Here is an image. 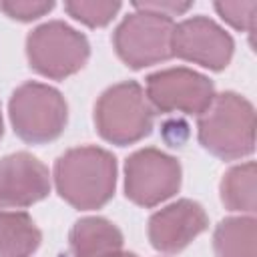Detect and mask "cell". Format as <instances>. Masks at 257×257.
<instances>
[{"instance_id": "cell-10", "label": "cell", "mask_w": 257, "mask_h": 257, "mask_svg": "<svg viewBox=\"0 0 257 257\" xmlns=\"http://www.w3.org/2000/svg\"><path fill=\"white\" fill-rule=\"evenodd\" d=\"M50 191L48 169L28 153L0 159V209L28 207Z\"/></svg>"}, {"instance_id": "cell-15", "label": "cell", "mask_w": 257, "mask_h": 257, "mask_svg": "<svg viewBox=\"0 0 257 257\" xmlns=\"http://www.w3.org/2000/svg\"><path fill=\"white\" fill-rule=\"evenodd\" d=\"M255 163L237 165L221 181V201L231 211H255Z\"/></svg>"}, {"instance_id": "cell-2", "label": "cell", "mask_w": 257, "mask_h": 257, "mask_svg": "<svg viewBox=\"0 0 257 257\" xmlns=\"http://www.w3.org/2000/svg\"><path fill=\"white\" fill-rule=\"evenodd\" d=\"M201 145L221 159H239L255 147V110L235 92L217 94L199 116Z\"/></svg>"}, {"instance_id": "cell-8", "label": "cell", "mask_w": 257, "mask_h": 257, "mask_svg": "<svg viewBox=\"0 0 257 257\" xmlns=\"http://www.w3.org/2000/svg\"><path fill=\"white\" fill-rule=\"evenodd\" d=\"M147 98L165 112L201 114L215 98L213 82L189 68L159 70L147 78Z\"/></svg>"}, {"instance_id": "cell-3", "label": "cell", "mask_w": 257, "mask_h": 257, "mask_svg": "<svg viewBox=\"0 0 257 257\" xmlns=\"http://www.w3.org/2000/svg\"><path fill=\"white\" fill-rule=\"evenodd\" d=\"M96 128L112 145H133L153 128V106L145 90L128 80L106 88L94 108Z\"/></svg>"}, {"instance_id": "cell-14", "label": "cell", "mask_w": 257, "mask_h": 257, "mask_svg": "<svg viewBox=\"0 0 257 257\" xmlns=\"http://www.w3.org/2000/svg\"><path fill=\"white\" fill-rule=\"evenodd\" d=\"M257 227L253 217H231L215 229L213 245L217 257H257Z\"/></svg>"}, {"instance_id": "cell-7", "label": "cell", "mask_w": 257, "mask_h": 257, "mask_svg": "<svg viewBox=\"0 0 257 257\" xmlns=\"http://www.w3.org/2000/svg\"><path fill=\"white\" fill-rule=\"evenodd\" d=\"M179 187L181 165L177 159L157 149H141L128 157L124 167V191L133 203L155 207L173 197Z\"/></svg>"}, {"instance_id": "cell-5", "label": "cell", "mask_w": 257, "mask_h": 257, "mask_svg": "<svg viewBox=\"0 0 257 257\" xmlns=\"http://www.w3.org/2000/svg\"><path fill=\"white\" fill-rule=\"evenodd\" d=\"M30 66L48 78H66L88 60V40L68 24L54 20L34 28L26 40Z\"/></svg>"}, {"instance_id": "cell-19", "label": "cell", "mask_w": 257, "mask_h": 257, "mask_svg": "<svg viewBox=\"0 0 257 257\" xmlns=\"http://www.w3.org/2000/svg\"><path fill=\"white\" fill-rule=\"evenodd\" d=\"M137 10H149L155 14H163V16H177L183 14L191 8L189 2H135Z\"/></svg>"}, {"instance_id": "cell-1", "label": "cell", "mask_w": 257, "mask_h": 257, "mask_svg": "<svg viewBox=\"0 0 257 257\" xmlns=\"http://www.w3.org/2000/svg\"><path fill=\"white\" fill-rule=\"evenodd\" d=\"M54 181L60 197L74 209H98L114 193L116 161L104 149L76 147L56 161Z\"/></svg>"}, {"instance_id": "cell-4", "label": "cell", "mask_w": 257, "mask_h": 257, "mask_svg": "<svg viewBox=\"0 0 257 257\" xmlns=\"http://www.w3.org/2000/svg\"><path fill=\"white\" fill-rule=\"evenodd\" d=\"M68 108L64 96L40 82L18 86L10 98V120L16 135L32 145L50 143L66 126Z\"/></svg>"}, {"instance_id": "cell-16", "label": "cell", "mask_w": 257, "mask_h": 257, "mask_svg": "<svg viewBox=\"0 0 257 257\" xmlns=\"http://www.w3.org/2000/svg\"><path fill=\"white\" fill-rule=\"evenodd\" d=\"M66 12L86 26H104L118 12V2H66Z\"/></svg>"}, {"instance_id": "cell-13", "label": "cell", "mask_w": 257, "mask_h": 257, "mask_svg": "<svg viewBox=\"0 0 257 257\" xmlns=\"http://www.w3.org/2000/svg\"><path fill=\"white\" fill-rule=\"evenodd\" d=\"M40 231L20 211H0V257H30L40 245Z\"/></svg>"}, {"instance_id": "cell-9", "label": "cell", "mask_w": 257, "mask_h": 257, "mask_svg": "<svg viewBox=\"0 0 257 257\" xmlns=\"http://www.w3.org/2000/svg\"><path fill=\"white\" fill-rule=\"evenodd\" d=\"M171 50L183 60L221 70L233 56V40L213 20L197 16L183 20L173 28Z\"/></svg>"}, {"instance_id": "cell-11", "label": "cell", "mask_w": 257, "mask_h": 257, "mask_svg": "<svg viewBox=\"0 0 257 257\" xmlns=\"http://www.w3.org/2000/svg\"><path fill=\"white\" fill-rule=\"evenodd\" d=\"M207 213L199 203L181 199L151 217L149 239L155 249L163 253H177L201 235L207 229Z\"/></svg>"}, {"instance_id": "cell-6", "label": "cell", "mask_w": 257, "mask_h": 257, "mask_svg": "<svg viewBox=\"0 0 257 257\" xmlns=\"http://www.w3.org/2000/svg\"><path fill=\"white\" fill-rule=\"evenodd\" d=\"M173 18L149 10L128 14L114 30V48L131 68H143L173 56Z\"/></svg>"}, {"instance_id": "cell-21", "label": "cell", "mask_w": 257, "mask_h": 257, "mask_svg": "<svg viewBox=\"0 0 257 257\" xmlns=\"http://www.w3.org/2000/svg\"><path fill=\"white\" fill-rule=\"evenodd\" d=\"M0 139H2V114H0Z\"/></svg>"}, {"instance_id": "cell-18", "label": "cell", "mask_w": 257, "mask_h": 257, "mask_svg": "<svg viewBox=\"0 0 257 257\" xmlns=\"http://www.w3.org/2000/svg\"><path fill=\"white\" fill-rule=\"evenodd\" d=\"M52 2H2V10L10 16V18H16V20H34L42 14H46L48 10H52Z\"/></svg>"}, {"instance_id": "cell-17", "label": "cell", "mask_w": 257, "mask_h": 257, "mask_svg": "<svg viewBox=\"0 0 257 257\" xmlns=\"http://www.w3.org/2000/svg\"><path fill=\"white\" fill-rule=\"evenodd\" d=\"M217 12L235 28L253 32V22H255V12H257V2H217L215 4Z\"/></svg>"}, {"instance_id": "cell-12", "label": "cell", "mask_w": 257, "mask_h": 257, "mask_svg": "<svg viewBox=\"0 0 257 257\" xmlns=\"http://www.w3.org/2000/svg\"><path fill=\"white\" fill-rule=\"evenodd\" d=\"M122 247V233L106 219H80L70 231L72 257H96Z\"/></svg>"}, {"instance_id": "cell-20", "label": "cell", "mask_w": 257, "mask_h": 257, "mask_svg": "<svg viewBox=\"0 0 257 257\" xmlns=\"http://www.w3.org/2000/svg\"><path fill=\"white\" fill-rule=\"evenodd\" d=\"M96 257H137L135 253H126L122 249H116V251H108V253H102V255H96Z\"/></svg>"}]
</instances>
